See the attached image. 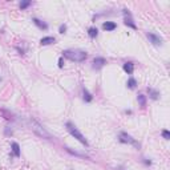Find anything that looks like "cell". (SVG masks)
Instances as JSON below:
<instances>
[{
    "instance_id": "obj_14",
    "label": "cell",
    "mask_w": 170,
    "mask_h": 170,
    "mask_svg": "<svg viewBox=\"0 0 170 170\" xmlns=\"http://www.w3.org/2000/svg\"><path fill=\"white\" fill-rule=\"evenodd\" d=\"M82 95H84V101L85 102H90L92 100H93V96H92L90 93L88 92V89L84 88V90H82Z\"/></svg>"
},
{
    "instance_id": "obj_3",
    "label": "cell",
    "mask_w": 170,
    "mask_h": 170,
    "mask_svg": "<svg viewBox=\"0 0 170 170\" xmlns=\"http://www.w3.org/2000/svg\"><path fill=\"white\" fill-rule=\"evenodd\" d=\"M65 126H66V130H68L69 133L72 134L73 137H75L76 140L79 141V142H81V144L84 145V146H89L88 140H86V138H85L84 136H82V133L79 130V129H77V128H76V125H75V124H72V122H66Z\"/></svg>"
},
{
    "instance_id": "obj_12",
    "label": "cell",
    "mask_w": 170,
    "mask_h": 170,
    "mask_svg": "<svg viewBox=\"0 0 170 170\" xmlns=\"http://www.w3.org/2000/svg\"><path fill=\"white\" fill-rule=\"evenodd\" d=\"M147 92H149V97H150L151 100H157V98L160 97V92L154 90L153 88H147Z\"/></svg>"
},
{
    "instance_id": "obj_19",
    "label": "cell",
    "mask_w": 170,
    "mask_h": 170,
    "mask_svg": "<svg viewBox=\"0 0 170 170\" xmlns=\"http://www.w3.org/2000/svg\"><path fill=\"white\" fill-rule=\"evenodd\" d=\"M31 4H32V1H29V0H24V1L20 3V10H25V8H28Z\"/></svg>"
},
{
    "instance_id": "obj_4",
    "label": "cell",
    "mask_w": 170,
    "mask_h": 170,
    "mask_svg": "<svg viewBox=\"0 0 170 170\" xmlns=\"http://www.w3.org/2000/svg\"><path fill=\"white\" fill-rule=\"evenodd\" d=\"M118 141H120V142H122V144L133 145V146H136L137 149L140 147V142H137V141H136L133 137H132L130 134L125 133V132H121V133L118 134Z\"/></svg>"
},
{
    "instance_id": "obj_16",
    "label": "cell",
    "mask_w": 170,
    "mask_h": 170,
    "mask_svg": "<svg viewBox=\"0 0 170 170\" xmlns=\"http://www.w3.org/2000/svg\"><path fill=\"white\" fill-rule=\"evenodd\" d=\"M12 151L16 157H20V146L17 142H12Z\"/></svg>"
},
{
    "instance_id": "obj_20",
    "label": "cell",
    "mask_w": 170,
    "mask_h": 170,
    "mask_svg": "<svg viewBox=\"0 0 170 170\" xmlns=\"http://www.w3.org/2000/svg\"><path fill=\"white\" fill-rule=\"evenodd\" d=\"M162 137L165 138V140H170V133H169V130H162Z\"/></svg>"
},
{
    "instance_id": "obj_5",
    "label": "cell",
    "mask_w": 170,
    "mask_h": 170,
    "mask_svg": "<svg viewBox=\"0 0 170 170\" xmlns=\"http://www.w3.org/2000/svg\"><path fill=\"white\" fill-rule=\"evenodd\" d=\"M122 12H124V16H125L124 24H125V25H128V27H130V28H133V29H136V28H137V25H136L133 17H132V13L129 12L128 10H124Z\"/></svg>"
},
{
    "instance_id": "obj_23",
    "label": "cell",
    "mask_w": 170,
    "mask_h": 170,
    "mask_svg": "<svg viewBox=\"0 0 170 170\" xmlns=\"http://www.w3.org/2000/svg\"><path fill=\"white\" fill-rule=\"evenodd\" d=\"M62 57H60V60H59V68H62V65H64V64H62Z\"/></svg>"
},
{
    "instance_id": "obj_11",
    "label": "cell",
    "mask_w": 170,
    "mask_h": 170,
    "mask_svg": "<svg viewBox=\"0 0 170 170\" xmlns=\"http://www.w3.org/2000/svg\"><path fill=\"white\" fill-rule=\"evenodd\" d=\"M124 71L125 72L128 73V75H132V73H133V71H134V64L133 62H125L124 64Z\"/></svg>"
},
{
    "instance_id": "obj_1",
    "label": "cell",
    "mask_w": 170,
    "mask_h": 170,
    "mask_svg": "<svg viewBox=\"0 0 170 170\" xmlns=\"http://www.w3.org/2000/svg\"><path fill=\"white\" fill-rule=\"evenodd\" d=\"M62 56L65 59L71 60V61H75V62H82L86 60L88 57V53L84 52V51H80V49H66L62 52Z\"/></svg>"
},
{
    "instance_id": "obj_7",
    "label": "cell",
    "mask_w": 170,
    "mask_h": 170,
    "mask_svg": "<svg viewBox=\"0 0 170 170\" xmlns=\"http://www.w3.org/2000/svg\"><path fill=\"white\" fill-rule=\"evenodd\" d=\"M105 64H106V60H105L104 57H96V59L93 60V62H92V68L100 69V68H102Z\"/></svg>"
},
{
    "instance_id": "obj_15",
    "label": "cell",
    "mask_w": 170,
    "mask_h": 170,
    "mask_svg": "<svg viewBox=\"0 0 170 170\" xmlns=\"http://www.w3.org/2000/svg\"><path fill=\"white\" fill-rule=\"evenodd\" d=\"M65 150L68 151L69 154H72V156H76V157H80V158H85V160H86V156H85V154H81V153H77V151H73L72 149H71V147H65Z\"/></svg>"
},
{
    "instance_id": "obj_9",
    "label": "cell",
    "mask_w": 170,
    "mask_h": 170,
    "mask_svg": "<svg viewBox=\"0 0 170 170\" xmlns=\"http://www.w3.org/2000/svg\"><path fill=\"white\" fill-rule=\"evenodd\" d=\"M102 28L105 31H114L117 28V24L114 21H105V23H102Z\"/></svg>"
},
{
    "instance_id": "obj_8",
    "label": "cell",
    "mask_w": 170,
    "mask_h": 170,
    "mask_svg": "<svg viewBox=\"0 0 170 170\" xmlns=\"http://www.w3.org/2000/svg\"><path fill=\"white\" fill-rule=\"evenodd\" d=\"M32 21H33V24H35L37 28H40V29H44V31L48 29V24H47L45 21H42V20L37 19V17H33Z\"/></svg>"
},
{
    "instance_id": "obj_10",
    "label": "cell",
    "mask_w": 170,
    "mask_h": 170,
    "mask_svg": "<svg viewBox=\"0 0 170 170\" xmlns=\"http://www.w3.org/2000/svg\"><path fill=\"white\" fill-rule=\"evenodd\" d=\"M55 42H56V39L52 36L42 37V39L40 40V44H41V45H49V44H55Z\"/></svg>"
},
{
    "instance_id": "obj_13",
    "label": "cell",
    "mask_w": 170,
    "mask_h": 170,
    "mask_svg": "<svg viewBox=\"0 0 170 170\" xmlns=\"http://www.w3.org/2000/svg\"><path fill=\"white\" fill-rule=\"evenodd\" d=\"M137 101H138V104L141 105V108H145V106H146V96L138 95L137 96Z\"/></svg>"
},
{
    "instance_id": "obj_18",
    "label": "cell",
    "mask_w": 170,
    "mask_h": 170,
    "mask_svg": "<svg viewBox=\"0 0 170 170\" xmlns=\"http://www.w3.org/2000/svg\"><path fill=\"white\" fill-rule=\"evenodd\" d=\"M126 85H128V88L134 89V88H136V85H137V81H136L134 79H129V80H128V82H126Z\"/></svg>"
},
{
    "instance_id": "obj_21",
    "label": "cell",
    "mask_w": 170,
    "mask_h": 170,
    "mask_svg": "<svg viewBox=\"0 0 170 170\" xmlns=\"http://www.w3.org/2000/svg\"><path fill=\"white\" fill-rule=\"evenodd\" d=\"M65 31H66V25H65V24L60 25V33H65Z\"/></svg>"
},
{
    "instance_id": "obj_17",
    "label": "cell",
    "mask_w": 170,
    "mask_h": 170,
    "mask_svg": "<svg viewBox=\"0 0 170 170\" xmlns=\"http://www.w3.org/2000/svg\"><path fill=\"white\" fill-rule=\"evenodd\" d=\"M88 35H89V37H90V39L97 37V35H98L97 28H89V29H88Z\"/></svg>"
},
{
    "instance_id": "obj_6",
    "label": "cell",
    "mask_w": 170,
    "mask_h": 170,
    "mask_svg": "<svg viewBox=\"0 0 170 170\" xmlns=\"http://www.w3.org/2000/svg\"><path fill=\"white\" fill-rule=\"evenodd\" d=\"M146 36H147V39L150 40L151 44H154V45H162V39L160 36H157V35H154L151 32H147Z\"/></svg>"
},
{
    "instance_id": "obj_2",
    "label": "cell",
    "mask_w": 170,
    "mask_h": 170,
    "mask_svg": "<svg viewBox=\"0 0 170 170\" xmlns=\"http://www.w3.org/2000/svg\"><path fill=\"white\" fill-rule=\"evenodd\" d=\"M27 124H28V126H29V129L33 132V133H36L39 137H42V138H47V140H49L51 138V134L48 133V132L42 128V125L40 124V122H37L36 120L33 117H29L28 118V121H27Z\"/></svg>"
},
{
    "instance_id": "obj_22",
    "label": "cell",
    "mask_w": 170,
    "mask_h": 170,
    "mask_svg": "<svg viewBox=\"0 0 170 170\" xmlns=\"http://www.w3.org/2000/svg\"><path fill=\"white\" fill-rule=\"evenodd\" d=\"M0 113H5V110H0ZM7 120H13V117L12 116H10V114H7Z\"/></svg>"
}]
</instances>
